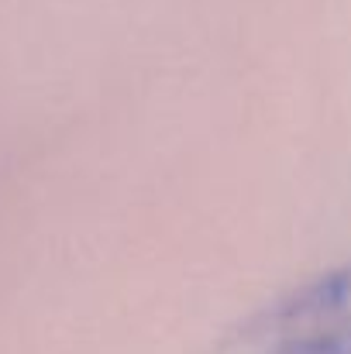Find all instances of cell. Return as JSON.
<instances>
[{
    "instance_id": "6da1fadb",
    "label": "cell",
    "mask_w": 351,
    "mask_h": 354,
    "mask_svg": "<svg viewBox=\"0 0 351 354\" xmlns=\"http://www.w3.org/2000/svg\"><path fill=\"white\" fill-rule=\"evenodd\" d=\"M217 354H351V261L262 306Z\"/></svg>"
}]
</instances>
